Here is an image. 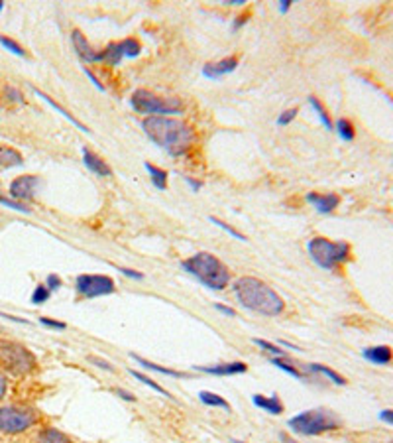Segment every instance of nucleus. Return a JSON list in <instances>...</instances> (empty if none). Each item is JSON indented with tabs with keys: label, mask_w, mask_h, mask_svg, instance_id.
<instances>
[{
	"label": "nucleus",
	"mask_w": 393,
	"mask_h": 443,
	"mask_svg": "<svg viewBox=\"0 0 393 443\" xmlns=\"http://www.w3.org/2000/svg\"><path fill=\"white\" fill-rule=\"evenodd\" d=\"M49 298H51V292L48 289V286H46V284H38V286L34 288V292H32L30 301H32L34 306H41V304H46Z\"/></svg>",
	"instance_id": "obj_31"
},
{
	"label": "nucleus",
	"mask_w": 393,
	"mask_h": 443,
	"mask_svg": "<svg viewBox=\"0 0 393 443\" xmlns=\"http://www.w3.org/2000/svg\"><path fill=\"white\" fill-rule=\"evenodd\" d=\"M0 365L12 375H28L38 366V361L24 345L14 341H0Z\"/></svg>",
	"instance_id": "obj_8"
},
{
	"label": "nucleus",
	"mask_w": 393,
	"mask_h": 443,
	"mask_svg": "<svg viewBox=\"0 0 393 443\" xmlns=\"http://www.w3.org/2000/svg\"><path fill=\"white\" fill-rule=\"evenodd\" d=\"M297 113H299V108H288V111H283V113L278 116V126L291 125V123L295 120Z\"/></svg>",
	"instance_id": "obj_36"
},
{
	"label": "nucleus",
	"mask_w": 393,
	"mask_h": 443,
	"mask_svg": "<svg viewBox=\"0 0 393 443\" xmlns=\"http://www.w3.org/2000/svg\"><path fill=\"white\" fill-rule=\"evenodd\" d=\"M71 44H73V49H75V54L81 61H85V63H98L101 61V51H96L89 44V39L85 38V34L81 30L75 28L71 32Z\"/></svg>",
	"instance_id": "obj_11"
},
{
	"label": "nucleus",
	"mask_w": 393,
	"mask_h": 443,
	"mask_svg": "<svg viewBox=\"0 0 393 443\" xmlns=\"http://www.w3.org/2000/svg\"><path fill=\"white\" fill-rule=\"evenodd\" d=\"M271 365L278 366L279 370H283L285 375L293 376V378H297V380H307L309 378V376L299 368L297 363H291L285 356H271Z\"/></svg>",
	"instance_id": "obj_21"
},
{
	"label": "nucleus",
	"mask_w": 393,
	"mask_h": 443,
	"mask_svg": "<svg viewBox=\"0 0 393 443\" xmlns=\"http://www.w3.org/2000/svg\"><path fill=\"white\" fill-rule=\"evenodd\" d=\"M297 366L305 373L307 376H313V375H323L325 378H328L333 385H338V386H344L346 385V378L342 375H338L336 370L333 368H328L326 365H318V363H309V365H301L297 363Z\"/></svg>",
	"instance_id": "obj_16"
},
{
	"label": "nucleus",
	"mask_w": 393,
	"mask_h": 443,
	"mask_svg": "<svg viewBox=\"0 0 393 443\" xmlns=\"http://www.w3.org/2000/svg\"><path fill=\"white\" fill-rule=\"evenodd\" d=\"M24 164V158L16 148L0 144V170H8V168H18Z\"/></svg>",
	"instance_id": "obj_20"
},
{
	"label": "nucleus",
	"mask_w": 393,
	"mask_h": 443,
	"mask_svg": "<svg viewBox=\"0 0 393 443\" xmlns=\"http://www.w3.org/2000/svg\"><path fill=\"white\" fill-rule=\"evenodd\" d=\"M130 105L138 115H144L146 118L183 115V103L177 96H160L150 89H136L130 95Z\"/></svg>",
	"instance_id": "obj_5"
},
{
	"label": "nucleus",
	"mask_w": 393,
	"mask_h": 443,
	"mask_svg": "<svg viewBox=\"0 0 393 443\" xmlns=\"http://www.w3.org/2000/svg\"><path fill=\"white\" fill-rule=\"evenodd\" d=\"M75 292L81 299H95L116 292V282L106 274H79L75 278Z\"/></svg>",
	"instance_id": "obj_9"
},
{
	"label": "nucleus",
	"mask_w": 393,
	"mask_h": 443,
	"mask_svg": "<svg viewBox=\"0 0 393 443\" xmlns=\"http://www.w3.org/2000/svg\"><path fill=\"white\" fill-rule=\"evenodd\" d=\"M309 256L318 268L336 270L352 258V249L346 241H330L326 237H313L307 242Z\"/></svg>",
	"instance_id": "obj_4"
},
{
	"label": "nucleus",
	"mask_w": 393,
	"mask_h": 443,
	"mask_svg": "<svg viewBox=\"0 0 393 443\" xmlns=\"http://www.w3.org/2000/svg\"><path fill=\"white\" fill-rule=\"evenodd\" d=\"M209 221L211 223H214V225H217V227H221L222 231L224 232H228V235H231V237H234V239H236V241H246V237H244V235H242V232L240 231H236V229H234V227H231V225H226V223L222 221V219H219V217H209Z\"/></svg>",
	"instance_id": "obj_34"
},
{
	"label": "nucleus",
	"mask_w": 393,
	"mask_h": 443,
	"mask_svg": "<svg viewBox=\"0 0 393 443\" xmlns=\"http://www.w3.org/2000/svg\"><path fill=\"white\" fill-rule=\"evenodd\" d=\"M232 292L242 308L259 313V316H266V318H278L285 309V301L278 292L256 276L238 278L232 286Z\"/></svg>",
	"instance_id": "obj_2"
},
{
	"label": "nucleus",
	"mask_w": 393,
	"mask_h": 443,
	"mask_svg": "<svg viewBox=\"0 0 393 443\" xmlns=\"http://www.w3.org/2000/svg\"><path fill=\"white\" fill-rule=\"evenodd\" d=\"M0 44L4 46V49H8L10 54L18 56V58H26V49L20 46L16 39L8 38V36H0Z\"/></svg>",
	"instance_id": "obj_33"
},
{
	"label": "nucleus",
	"mask_w": 393,
	"mask_h": 443,
	"mask_svg": "<svg viewBox=\"0 0 393 443\" xmlns=\"http://www.w3.org/2000/svg\"><path fill=\"white\" fill-rule=\"evenodd\" d=\"M380 420L385 422V424L393 425V410H382V412H380Z\"/></svg>",
	"instance_id": "obj_45"
},
{
	"label": "nucleus",
	"mask_w": 393,
	"mask_h": 443,
	"mask_svg": "<svg viewBox=\"0 0 393 443\" xmlns=\"http://www.w3.org/2000/svg\"><path fill=\"white\" fill-rule=\"evenodd\" d=\"M34 93H36V95L38 96H41V99H44V101H46V103H48L49 106H53V108H56V111H58V113H61V115L65 116V118H67L69 123H71V125H75L79 128V130H83V132H91V130H89V128H86L85 125H83V123H81V120H77V118H75V116L71 115V113H69L67 108H63V106L59 105V103H56V101H53V99H51V96L49 95H46V93H41V91H39V89H34Z\"/></svg>",
	"instance_id": "obj_23"
},
{
	"label": "nucleus",
	"mask_w": 393,
	"mask_h": 443,
	"mask_svg": "<svg viewBox=\"0 0 393 443\" xmlns=\"http://www.w3.org/2000/svg\"><path fill=\"white\" fill-rule=\"evenodd\" d=\"M89 363H93L95 366H98V368H103V370H106V373H115L116 368L108 361H105V358H101V356H89Z\"/></svg>",
	"instance_id": "obj_38"
},
{
	"label": "nucleus",
	"mask_w": 393,
	"mask_h": 443,
	"mask_svg": "<svg viewBox=\"0 0 393 443\" xmlns=\"http://www.w3.org/2000/svg\"><path fill=\"white\" fill-rule=\"evenodd\" d=\"M181 268L187 274H191L193 278L199 280L202 286L214 289V292H222L231 286V270L221 258H217L211 252L193 254L187 261L181 262Z\"/></svg>",
	"instance_id": "obj_3"
},
{
	"label": "nucleus",
	"mask_w": 393,
	"mask_h": 443,
	"mask_svg": "<svg viewBox=\"0 0 393 443\" xmlns=\"http://www.w3.org/2000/svg\"><path fill=\"white\" fill-rule=\"evenodd\" d=\"M248 20H250L248 12H242V14H238V16L234 18V22H232V30H234V32H238L240 28H244V26L248 24Z\"/></svg>",
	"instance_id": "obj_39"
},
{
	"label": "nucleus",
	"mask_w": 393,
	"mask_h": 443,
	"mask_svg": "<svg viewBox=\"0 0 393 443\" xmlns=\"http://www.w3.org/2000/svg\"><path fill=\"white\" fill-rule=\"evenodd\" d=\"M83 164L86 166L89 172H93L98 177H112V168L106 164L101 156L93 152L91 148L83 146Z\"/></svg>",
	"instance_id": "obj_14"
},
{
	"label": "nucleus",
	"mask_w": 393,
	"mask_h": 443,
	"mask_svg": "<svg viewBox=\"0 0 393 443\" xmlns=\"http://www.w3.org/2000/svg\"><path fill=\"white\" fill-rule=\"evenodd\" d=\"M288 425L299 435H321L326 432H335L340 428V420L336 418L335 412L325 410V408H315V410H305L301 414L293 416L288 422Z\"/></svg>",
	"instance_id": "obj_6"
},
{
	"label": "nucleus",
	"mask_w": 393,
	"mask_h": 443,
	"mask_svg": "<svg viewBox=\"0 0 393 443\" xmlns=\"http://www.w3.org/2000/svg\"><path fill=\"white\" fill-rule=\"evenodd\" d=\"M130 375L134 376L136 380H140L142 385L150 386V388H152L154 392H157V394L165 396V398H173V396L169 394V392H167V390H165V388H163L162 385H157V382H155V380H154V378H152V376L144 375V373H138V370H130Z\"/></svg>",
	"instance_id": "obj_29"
},
{
	"label": "nucleus",
	"mask_w": 393,
	"mask_h": 443,
	"mask_svg": "<svg viewBox=\"0 0 393 443\" xmlns=\"http://www.w3.org/2000/svg\"><path fill=\"white\" fill-rule=\"evenodd\" d=\"M362 356H364L368 363L372 365H389L393 361V351L387 345H378V347H368L362 351Z\"/></svg>",
	"instance_id": "obj_18"
},
{
	"label": "nucleus",
	"mask_w": 393,
	"mask_h": 443,
	"mask_svg": "<svg viewBox=\"0 0 393 443\" xmlns=\"http://www.w3.org/2000/svg\"><path fill=\"white\" fill-rule=\"evenodd\" d=\"M39 422L38 412L28 406H0V434L18 435Z\"/></svg>",
	"instance_id": "obj_7"
},
{
	"label": "nucleus",
	"mask_w": 393,
	"mask_h": 443,
	"mask_svg": "<svg viewBox=\"0 0 393 443\" xmlns=\"http://www.w3.org/2000/svg\"><path fill=\"white\" fill-rule=\"evenodd\" d=\"M309 105L313 106V111H315L316 116L321 118V123L325 125L326 130H335V125H333V120H330V115L326 113L325 105H323L315 95H309Z\"/></svg>",
	"instance_id": "obj_27"
},
{
	"label": "nucleus",
	"mask_w": 393,
	"mask_h": 443,
	"mask_svg": "<svg viewBox=\"0 0 393 443\" xmlns=\"http://www.w3.org/2000/svg\"><path fill=\"white\" fill-rule=\"evenodd\" d=\"M41 185V180H39L38 175L34 174H26V175H20L16 180H12L8 187V197L10 199H14V201H20V203H26L32 201L34 197H36V192H38V187Z\"/></svg>",
	"instance_id": "obj_10"
},
{
	"label": "nucleus",
	"mask_w": 393,
	"mask_h": 443,
	"mask_svg": "<svg viewBox=\"0 0 393 443\" xmlns=\"http://www.w3.org/2000/svg\"><path fill=\"white\" fill-rule=\"evenodd\" d=\"M289 443H297V442H289Z\"/></svg>",
	"instance_id": "obj_51"
},
{
	"label": "nucleus",
	"mask_w": 393,
	"mask_h": 443,
	"mask_svg": "<svg viewBox=\"0 0 393 443\" xmlns=\"http://www.w3.org/2000/svg\"><path fill=\"white\" fill-rule=\"evenodd\" d=\"M39 323H41L44 327L56 329V331H65V329H67V323H65V321H59V319L39 318Z\"/></svg>",
	"instance_id": "obj_35"
},
{
	"label": "nucleus",
	"mask_w": 393,
	"mask_h": 443,
	"mask_svg": "<svg viewBox=\"0 0 393 443\" xmlns=\"http://www.w3.org/2000/svg\"><path fill=\"white\" fill-rule=\"evenodd\" d=\"M46 286H48V289L53 294V292H58L61 286H63V280L59 278L58 274H49L48 278H46V282H44Z\"/></svg>",
	"instance_id": "obj_37"
},
{
	"label": "nucleus",
	"mask_w": 393,
	"mask_h": 443,
	"mask_svg": "<svg viewBox=\"0 0 393 443\" xmlns=\"http://www.w3.org/2000/svg\"><path fill=\"white\" fill-rule=\"evenodd\" d=\"M124 59L122 56V48H120V42H110V44H106L105 49H101V61H105L108 65H120V61Z\"/></svg>",
	"instance_id": "obj_22"
},
{
	"label": "nucleus",
	"mask_w": 393,
	"mask_h": 443,
	"mask_svg": "<svg viewBox=\"0 0 393 443\" xmlns=\"http://www.w3.org/2000/svg\"><path fill=\"white\" fill-rule=\"evenodd\" d=\"M195 370L205 373V375L234 376V375H244V373H248V365H246V363H242V361H231V363H219V365L195 366Z\"/></svg>",
	"instance_id": "obj_12"
},
{
	"label": "nucleus",
	"mask_w": 393,
	"mask_h": 443,
	"mask_svg": "<svg viewBox=\"0 0 393 443\" xmlns=\"http://www.w3.org/2000/svg\"><path fill=\"white\" fill-rule=\"evenodd\" d=\"M199 400H201L205 406H209V408H222V410H228V412H231V404H228L221 394H217V392L201 390V392H199Z\"/></svg>",
	"instance_id": "obj_26"
},
{
	"label": "nucleus",
	"mask_w": 393,
	"mask_h": 443,
	"mask_svg": "<svg viewBox=\"0 0 393 443\" xmlns=\"http://www.w3.org/2000/svg\"><path fill=\"white\" fill-rule=\"evenodd\" d=\"M392 443H393V442H392Z\"/></svg>",
	"instance_id": "obj_52"
},
{
	"label": "nucleus",
	"mask_w": 393,
	"mask_h": 443,
	"mask_svg": "<svg viewBox=\"0 0 393 443\" xmlns=\"http://www.w3.org/2000/svg\"><path fill=\"white\" fill-rule=\"evenodd\" d=\"M291 6H293L291 0H279V12H281V14H288Z\"/></svg>",
	"instance_id": "obj_46"
},
{
	"label": "nucleus",
	"mask_w": 393,
	"mask_h": 443,
	"mask_svg": "<svg viewBox=\"0 0 393 443\" xmlns=\"http://www.w3.org/2000/svg\"><path fill=\"white\" fill-rule=\"evenodd\" d=\"M118 270H120V274H124V276H128V278L144 280V274H142V272H138V270L124 268V266H118Z\"/></svg>",
	"instance_id": "obj_41"
},
{
	"label": "nucleus",
	"mask_w": 393,
	"mask_h": 443,
	"mask_svg": "<svg viewBox=\"0 0 393 443\" xmlns=\"http://www.w3.org/2000/svg\"><path fill=\"white\" fill-rule=\"evenodd\" d=\"M254 345L262 349V351L269 353L271 356H285V351H283V349H279V345H276V343H269V341H266V339L256 337L254 339Z\"/></svg>",
	"instance_id": "obj_32"
},
{
	"label": "nucleus",
	"mask_w": 393,
	"mask_h": 443,
	"mask_svg": "<svg viewBox=\"0 0 393 443\" xmlns=\"http://www.w3.org/2000/svg\"><path fill=\"white\" fill-rule=\"evenodd\" d=\"M38 443H73L69 435L59 432L58 428H44L38 434Z\"/></svg>",
	"instance_id": "obj_25"
},
{
	"label": "nucleus",
	"mask_w": 393,
	"mask_h": 443,
	"mask_svg": "<svg viewBox=\"0 0 393 443\" xmlns=\"http://www.w3.org/2000/svg\"><path fill=\"white\" fill-rule=\"evenodd\" d=\"M335 128L336 132H338V136H340L342 140H346V142H352L356 138V128L354 125H352V120H348V118H338Z\"/></svg>",
	"instance_id": "obj_28"
},
{
	"label": "nucleus",
	"mask_w": 393,
	"mask_h": 443,
	"mask_svg": "<svg viewBox=\"0 0 393 443\" xmlns=\"http://www.w3.org/2000/svg\"><path fill=\"white\" fill-rule=\"evenodd\" d=\"M231 443H246V442H240V439H231Z\"/></svg>",
	"instance_id": "obj_50"
},
{
	"label": "nucleus",
	"mask_w": 393,
	"mask_h": 443,
	"mask_svg": "<svg viewBox=\"0 0 393 443\" xmlns=\"http://www.w3.org/2000/svg\"><path fill=\"white\" fill-rule=\"evenodd\" d=\"M132 358H134L136 365L144 366L146 370H152V373H157V375H163V376H172V378H185V373H179V370H173V368H167V366H160L152 363V361H148L144 356H138L136 353H132Z\"/></svg>",
	"instance_id": "obj_19"
},
{
	"label": "nucleus",
	"mask_w": 393,
	"mask_h": 443,
	"mask_svg": "<svg viewBox=\"0 0 393 443\" xmlns=\"http://www.w3.org/2000/svg\"><path fill=\"white\" fill-rule=\"evenodd\" d=\"M146 172L150 174V180L154 183L155 187L160 189V192H165L167 189V172L162 170V168H157V166L150 164V162H146L144 164Z\"/></svg>",
	"instance_id": "obj_24"
},
{
	"label": "nucleus",
	"mask_w": 393,
	"mask_h": 443,
	"mask_svg": "<svg viewBox=\"0 0 393 443\" xmlns=\"http://www.w3.org/2000/svg\"><path fill=\"white\" fill-rule=\"evenodd\" d=\"M83 71H85L86 77L91 79V83H93V85H95V87L98 89V91H101V93H105V85L101 83V79L96 77L95 73H93V71H91V69H89V68H83Z\"/></svg>",
	"instance_id": "obj_40"
},
{
	"label": "nucleus",
	"mask_w": 393,
	"mask_h": 443,
	"mask_svg": "<svg viewBox=\"0 0 393 443\" xmlns=\"http://www.w3.org/2000/svg\"><path fill=\"white\" fill-rule=\"evenodd\" d=\"M307 203H311L318 213L326 215L340 205V197L336 193H307Z\"/></svg>",
	"instance_id": "obj_15"
},
{
	"label": "nucleus",
	"mask_w": 393,
	"mask_h": 443,
	"mask_svg": "<svg viewBox=\"0 0 393 443\" xmlns=\"http://www.w3.org/2000/svg\"><path fill=\"white\" fill-rule=\"evenodd\" d=\"M120 48H122V56L130 59L138 58L140 51H142V46H140V42L136 38H124L120 42Z\"/></svg>",
	"instance_id": "obj_30"
},
{
	"label": "nucleus",
	"mask_w": 393,
	"mask_h": 443,
	"mask_svg": "<svg viewBox=\"0 0 393 443\" xmlns=\"http://www.w3.org/2000/svg\"><path fill=\"white\" fill-rule=\"evenodd\" d=\"M236 68H238V58H236V56H231V58H224L221 59V61L205 63V65H202V75L207 79L217 81V79H221L224 77V75L232 73Z\"/></svg>",
	"instance_id": "obj_13"
},
{
	"label": "nucleus",
	"mask_w": 393,
	"mask_h": 443,
	"mask_svg": "<svg viewBox=\"0 0 393 443\" xmlns=\"http://www.w3.org/2000/svg\"><path fill=\"white\" fill-rule=\"evenodd\" d=\"M224 4H234V6H242V4H246V0H224Z\"/></svg>",
	"instance_id": "obj_48"
},
{
	"label": "nucleus",
	"mask_w": 393,
	"mask_h": 443,
	"mask_svg": "<svg viewBox=\"0 0 393 443\" xmlns=\"http://www.w3.org/2000/svg\"><path fill=\"white\" fill-rule=\"evenodd\" d=\"M214 309H217V311H221L222 316H226V318H236V309L231 308V306H224V304H214Z\"/></svg>",
	"instance_id": "obj_42"
},
{
	"label": "nucleus",
	"mask_w": 393,
	"mask_h": 443,
	"mask_svg": "<svg viewBox=\"0 0 393 443\" xmlns=\"http://www.w3.org/2000/svg\"><path fill=\"white\" fill-rule=\"evenodd\" d=\"M146 136L173 158L185 156L195 144V130L173 116H148L142 120Z\"/></svg>",
	"instance_id": "obj_1"
},
{
	"label": "nucleus",
	"mask_w": 393,
	"mask_h": 443,
	"mask_svg": "<svg viewBox=\"0 0 393 443\" xmlns=\"http://www.w3.org/2000/svg\"><path fill=\"white\" fill-rule=\"evenodd\" d=\"M6 392H8V380H6V376L0 375V402L4 400Z\"/></svg>",
	"instance_id": "obj_44"
},
{
	"label": "nucleus",
	"mask_w": 393,
	"mask_h": 443,
	"mask_svg": "<svg viewBox=\"0 0 393 443\" xmlns=\"http://www.w3.org/2000/svg\"><path fill=\"white\" fill-rule=\"evenodd\" d=\"M2 10H4V2L0 0V12H2Z\"/></svg>",
	"instance_id": "obj_49"
},
{
	"label": "nucleus",
	"mask_w": 393,
	"mask_h": 443,
	"mask_svg": "<svg viewBox=\"0 0 393 443\" xmlns=\"http://www.w3.org/2000/svg\"><path fill=\"white\" fill-rule=\"evenodd\" d=\"M115 394L118 396V398L126 400V402H136V396L130 394V392H126V390H122V388H115Z\"/></svg>",
	"instance_id": "obj_43"
},
{
	"label": "nucleus",
	"mask_w": 393,
	"mask_h": 443,
	"mask_svg": "<svg viewBox=\"0 0 393 443\" xmlns=\"http://www.w3.org/2000/svg\"><path fill=\"white\" fill-rule=\"evenodd\" d=\"M252 404L259 408V410H264V412H268L271 416H279L285 412V406L283 402L279 400L278 394H271V396H264V394H254L252 396Z\"/></svg>",
	"instance_id": "obj_17"
},
{
	"label": "nucleus",
	"mask_w": 393,
	"mask_h": 443,
	"mask_svg": "<svg viewBox=\"0 0 393 443\" xmlns=\"http://www.w3.org/2000/svg\"><path fill=\"white\" fill-rule=\"evenodd\" d=\"M185 182L189 183V187H191L193 192H199L202 187V183L199 180H193V177H185Z\"/></svg>",
	"instance_id": "obj_47"
}]
</instances>
